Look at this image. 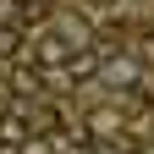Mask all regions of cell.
<instances>
[{
    "mask_svg": "<svg viewBox=\"0 0 154 154\" xmlns=\"http://www.w3.org/2000/svg\"><path fill=\"white\" fill-rule=\"evenodd\" d=\"M143 154H154V149H143Z\"/></svg>",
    "mask_w": 154,
    "mask_h": 154,
    "instance_id": "cell-7",
    "label": "cell"
},
{
    "mask_svg": "<svg viewBox=\"0 0 154 154\" xmlns=\"http://www.w3.org/2000/svg\"><path fill=\"white\" fill-rule=\"evenodd\" d=\"M28 17V0H0V28H22Z\"/></svg>",
    "mask_w": 154,
    "mask_h": 154,
    "instance_id": "cell-4",
    "label": "cell"
},
{
    "mask_svg": "<svg viewBox=\"0 0 154 154\" xmlns=\"http://www.w3.org/2000/svg\"><path fill=\"white\" fill-rule=\"evenodd\" d=\"M0 143H17V149L28 143V121H22L17 110H11V116H0Z\"/></svg>",
    "mask_w": 154,
    "mask_h": 154,
    "instance_id": "cell-2",
    "label": "cell"
},
{
    "mask_svg": "<svg viewBox=\"0 0 154 154\" xmlns=\"http://www.w3.org/2000/svg\"><path fill=\"white\" fill-rule=\"evenodd\" d=\"M66 72L72 77H94V72H99V50H77L72 61H66Z\"/></svg>",
    "mask_w": 154,
    "mask_h": 154,
    "instance_id": "cell-3",
    "label": "cell"
},
{
    "mask_svg": "<svg viewBox=\"0 0 154 154\" xmlns=\"http://www.w3.org/2000/svg\"><path fill=\"white\" fill-rule=\"evenodd\" d=\"M33 61H38V66H66V61H72V44H66L61 33H38Z\"/></svg>",
    "mask_w": 154,
    "mask_h": 154,
    "instance_id": "cell-1",
    "label": "cell"
},
{
    "mask_svg": "<svg viewBox=\"0 0 154 154\" xmlns=\"http://www.w3.org/2000/svg\"><path fill=\"white\" fill-rule=\"evenodd\" d=\"M105 77H110V83H138L143 72H138V61H110V66H105Z\"/></svg>",
    "mask_w": 154,
    "mask_h": 154,
    "instance_id": "cell-5",
    "label": "cell"
},
{
    "mask_svg": "<svg viewBox=\"0 0 154 154\" xmlns=\"http://www.w3.org/2000/svg\"><path fill=\"white\" fill-rule=\"evenodd\" d=\"M17 50H22V28H0V61H11Z\"/></svg>",
    "mask_w": 154,
    "mask_h": 154,
    "instance_id": "cell-6",
    "label": "cell"
}]
</instances>
